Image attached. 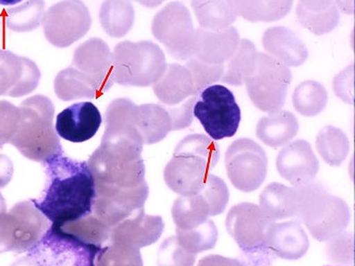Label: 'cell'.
<instances>
[{"label": "cell", "mask_w": 355, "mask_h": 266, "mask_svg": "<svg viewBox=\"0 0 355 266\" xmlns=\"http://www.w3.org/2000/svg\"><path fill=\"white\" fill-rule=\"evenodd\" d=\"M43 168L44 190L31 202L51 225L62 228L92 215L96 186L88 162L59 152L45 159Z\"/></svg>", "instance_id": "obj_1"}, {"label": "cell", "mask_w": 355, "mask_h": 266, "mask_svg": "<svg viewBox=\"0 0 355 266\" xmlns=\"http://www.w3.org/2000/svg\"><path fill=\"white\" fill-rule=\"evenodd\" d=\"M219 159V146L215 141L204 134H189L178 143L166 164L164 181L180 196L196 195Z\"/></svg>", "instance_id": "obj_2"}, {"label": "cell", "mask_w": 355, "mask_h": 266, "mask_svg": "<svg viewBox=\"0 0 355 266\" xmlns=\"http://www.w3.org/2000/svg\"><path fill=\"white\" fill-rule=\"evenodd\" d=\"M297 218L317 241L328 242L346 230L350 223L348 204L331 195L322 184L309 182L295 186Z\"/></svg>", "instance_id": "obj_3"}, {"label": "cell", "mask_w": 355, "mask_h": 266, "mask_svg": "<svg viewBox=\"0 0 355 266\" xmlns=\"http://www.w3.org/2000/svg\"><path fill=\"white\" fill-rule=\"evenodd\" d=\"M103 248L51 225L41 239L26 251V257L12 266H97V257Z\"/></svg>", "instance_id": "obj_4"}, {"label": "cell", "mask_w": 355, "mask_h": 266, "mask_svg": "<svg viewBox=\"0 0 355 266\" xmlns=\"http://www.w3.org/2000/svg\"><path fill=\"white\" fill-rule=\"evenodd\" d=\"M193 116L214 141L232 138L241 122V110L230 89L212 85L196 95Z\"/></svg>", "instance_id": "obj_5"}, {"label": "cell", "mask_w": 355, "mask_h": 266, "mask_svg": "<svg viewBox=\"0 0 355 266\" xmlns=\"http://www.w3.org/2000/svg\"><path fill=\"white\" fill-rule=\"evenodd\" d=\"M291 80L288 66L268 53H259L257 69L245 85L254 106L269 114L283 108Z\"/></svg>", "instance_id": "obj_6"}, {"label": "cell", "mask_w": 355, "mask_h": 266, "mask_svg": "<svg viewBox=\"0 0 355 266\" xmlns=\"http://www.w3.org/2000/svg\"><path fill=\"white\" fill-rule=\"evenodd\" d=\"M153 35L178 60H189L194 55L196 29L191 14L180 1H172L160 10L153 21Z\"/></svg>", "instance_id": "obj_7"}, {"label": "cell", "mask_w": 355, "mask_h": 266, "mask_svg": "<svg viewBox=\"0 0 355 266\" xmlns=\"http://www.w3.org/2000/svg\"><path fill=\"white\" fill-rule=\"evenodd\" d=\"M225 168L230 181L237 190L251 193L266 180L268 157L261 145L251 139H239L225 152Z\"/></svg>", "instance_id": "obj_8"}, {"label": "cell", "mask_w": 355, "mask_h": 266, "mask_svg": "<svg viewBox=\"0 0 355 266\" xmlns=\"http://www.w3.org/2000/svg\"><path fill=\"white\" fill-rule=\"evenodd\" d=\"M46 220L29 202L15 204L10 213H0V253H26L49 229Z\"/></svg>", "instance_id": "obj_9"}, {"label": "cell", "mask_w": 355, "mask_h": 266, "mask_svg": "<svg viewBox=\"0 0 355 266\" xmlns=\"http://www.w3.org/2000/svg\"><path fill=\"white\" fill-rule=\"evenodd\" d=\"M121 79L125 85H148L157 82L166 69L164 51L152 42L126 43L121 47Z\"/></svg>", "instance_id": "obj_10"}, {"label": "cell", "mask_w": 355, "mask_h": 266, "mask_svg": "<svg viewBox=\"0 0 355 266\" xmlns=\"http://www.w3.org/2000/svg\"><path fill=\"white\" fill-rule=\"evenodd\" d=\"M273 223L263 213L259 206L251 202L234 206L225 222L230 236L247 255L266 249V236Z\"/></svg>", "instance_id": "obj_11"}, {"label": "cell", "mask_w": 355, "mask_h": 266, "mask_svg": "<svg viewBox=\"0 0 355 266\" xmlns=\"http://www.w3.org/2000/svg\"><path fill=\"white\" fill-rule=\"evenodd\" d=\"M277 168L284 179L293 186L314 181L319 172V160L311 144L297 140L285 145L277 159Z\"/></svg>", "instance_id": "obj_12"}, {"label": "cell", "mask_w": 355, "mask_h": 266, "mask_svg": "<svg viewBox=\"0 0 355 266\" xmlns=\"http://www.w3.org/2000/svg\"><path fill=\"white\" fill-rule=\"evenodd\" d=\"M103 118L94 103H78L59 113L55 131L65 141L83 143L91 140L99 130Z\"/></svg>", "instance_id": "obj_13"}, {"label": "cell", "mask_w": 355, "mask_h": 266, "mask_svg": "<svg viewBox=\"0 0 355 266\" xmlns=\"http://www.w3.org/2000/svg\"><path fill=\"white\" fill-rule=\"evenodd\" d=\"M164 229L162 216L148 215L144 208L114 226L111 229L110 240L112 244L142 248L156 243Z\"/></svg>", "instance_id": "obj_14"}, {"label": "cell", "mask_w": 355, "mask_h": 266, "mask_svg": "<svg viewBox=\"0 0 355 266\" xmlns=\"http://www.w3.org/2000/svg\"><path fill=\"white\" fill-rule=\"evenodd\" d=\"M265 247L281 259L299 260L309 250V236L299 220L273 223L266 236Z\"/></svg>", "instance_id": "obj_15"}, {"label": "cell", "mask_w": 355, "mask_h": 266, "mask_svg": "<svg viewBox=\"0 0 355 266\" xmlns=\"http://www.w3.org/2000/svg\"><path fill=\"white\" fill-rule=\"evenodd\" d=\"M239 33L234 26L208 30L198 28L193 57L209 64H225L239 44Z\"/></svg>", "instance_id": "obj_16"}, {"label": "cell", "mask_w": 355, "mask_h": 266, "mask_svg": "<svg viewBox=\"0 0 355 266\" xmlns=\"http://www.w3.org/2000/svg\"><path fill=\"white\" fill-rule=\"evenodd\" d=\"M261 42L268 55L286 66H300L309 59V49L289 28H269L263 33Z\"/></svg>", "instance_id": "obj_17"}, {"label": "cell", "mask_w": 355, "mask_h": 266, "mask_svg": "<svg viewBox=\"0 0 355 266\" xmlns=\"http://www.w3.org/2000/svg\"><path fill=\"white\" fill-rule=\"evenodd\" d=\"M157 98L166 106H178L194 96V85L191 73L187 67L172 63L166 64L162 78L154 85Z\"/></svg>", "instance_id": "obj_18"}, {"label": "cell", "mask_w": 355, "mask_h": 266, "mask_svg": "<svg viewBox=\"0 0 355 266\" xmlns=\"http://www.w3.org/2000/svg\"><path fill=\"white\" fill-rule=\"evenodd\" d=\"M299 122L289 111L279 110L261 117L257 126V136L272 148L285 146L297 134Z\"/></svg>", "instance_id": "obj_19"}, {"label": "cell", "mask_w": 355, "mask_h": 266, "mask_svg": "<svg viewBox=\"0 0 355 266\" xmlns=\"http://www.w3.org/2000/svg\"><path fill=\"white\" fill-rule=\"evenodd\" d=\"M259 208L272 222L297 218V194L295 188L273 182L263 188Z\"/></svg>", "instance_id": "obj_20"}, {"label": "cell", "mask_w": 355, "mask_h": 266, "mask_svg": "<svg viewBox=\"0 0 355 266\" xmlns=\"http://www.w3.org/2000/svg\"><path fill=\"white\" fill-rule=\"evenodd\" d=\"M257 57L259 53L253 42L247 39H240L235 53L224 64L221 80L234 87L245 85L257 69Z\"/></svg>", "instance_id": "obj_21"}, {"label": "cell", "mask_w": 355, "mask_h": 266, "mask_svg": "<svg viewBox=\"0 0 355 266\" xmlns=\"http://www.w3.org/2000/svg\"><path fill=\"white\" fill-rule=\"evenodd\" d=\"M137 128L144 144H155L164 140L172 131L171 117L168 110L159 105H144L138 107Z\"/></svg>", "instance_id": "obj_22"}, {"label": "cell", "mask_w": 355, "mask_h": 266, "mask_svg": "<svg viewBox=\"0 0 355 266\" xmlns=\"http://www.w3.org/2000/svg\"><path fill=\"white\" fill-rule=\"evenodd\" d=\"M191 7L200 27L208 30L230 27L237 19L229 0H192Z\"/></svg>", "instance_id": "obj_23"}, {"label": "cell", "mask_w": 355, "mask_h": 266, "mask_svg": "<svg viewBox=\"0 0 355 266\" xmlns=\"http://www.w3.org/2000/svg\"><path fill=\"white\" fill-rule=\"evenodd\" d=\"M209 216V206L201 194L180 196L172 206V218L178 229H193L207 222Z\"/></svg>", "instance_id": "obj_24"}, {"label": "cell", "mask_w": 355, "mask_h": 266, "mask_svg": "<svg viewBox=\"0 0 355 266\" xmlns=\"http://www.w3.org/2000/svg\"><path fill=\"white\" fill-rule=\"evenodd\" d=\"M316 148L325 163L340 166L350 152V143L342 129L327 126L319 131Z\"/></svg>", "instance_id": "obj_25"}, {"label": "cell", "mask_w": 355, "mask_h": 266, "mask_svg": "<svg viewBox=\"0 0 355 266\" xmlns=\"http://www.w3.org/2000/svg\"><path fill=\"white\" fill-rule=\"evenodd\" d=\"M329 94L321 83L306 80L295 87L293 103L297 113L313 117L320 114L328 105Z\"/></svg>", "instance_id": "obj_26"}, {"label": "cell", "mask_w": 355, "mask_h": 266, "mask_svg": "<svg viewBox=\"0 0 355 266\" xmlns=\"http://www.w3.org/2000/svg\"><path fill=\"white\" fill-rule=\"evenodd\" d=\"M175 236L182 248L196 255L217 245L218 228L211 220H208L193 229L180 230L176 228Z\"/></svg>", "instance_id": "obj_27"}, {"label": "cell", "mask_w": 355, "mask_h": 266, "mask_svg": "<svg viewBox=\"0 0 355 266\" xmlns=\"http://www.w3.org/2000/svg\"><path fill=\"white\" fill-rule=\"evenodd\" d=\"M297 17L301 25L315 35L330 33L340 21V14L335 3L322 11H311L297 3Z\"/></svg>", "instance_id": "obj_28"}, {"label": "cell", "mask_w": 355, "mask_h": 266, "mask_svg": "<svg viewBox=\"0 0 355 266\" xmlns=\"http://www.w3.org/2000/svg\"><path fill=\"white\" fill-rule=\"evenodd\" d=\"M97 266H144L139 248L112 244L103 248L96 260Z\"/></svg>", "instance_id": "obj_29"}, {"label": "cell", "mask_w": 355, "mask_h": 266, "mask_svg": "<svg viewBox=\"0 0 355 266\" xmlns=\"http://www.w3.org/2000/svg\"><path fill=\"white\" fill-rule=\"evenodd\" d=\"M191 73L194 85V96L206 87L221 80L224 71V64H209L192 57L186 64Z\"/></svg>", "instance_id": "obj_30"}, {"label": "cell", "mask_w": 355, "mask_h": 266, "mask_svg": "<svg viewBox=\"0 0 355 266\" xmlns=\"http://www.w3.org/2000/svg\"><path fill=\"white\" fill-rule=\"evenodd\" d=\"M207 202L210 216L223 213L229 204L230 192L225 182L218 176L210 174L200 193Z\"/></svg>", "instance_id": "obj_31"}, {"label": "cell", "mask_w": 355, "mask_h": 266, "mask_svg": "<svg viewBox=\"0 0 355 266\" xmlns=\"http://www.w3.org/2000/svg\"><path fill=\"white\" fill-rule=\"evenodd\" d=\"M196 255L182 248L176 236H170L158 250V266H194Z\"/></svg>", "instance_id": "obj_32"}, {"label": "cell", "mask_w": 355, "mask_h": 266, "mask_svg": "<svg viewBox=\"0 0 355 266\" xmlns=\"http://www.w3.org/2000/svg\"><path fill=\"white\" fill-rule=\"evenodd\" d=\"M327 254L331 261L336 263H351L353 262V236L343 233L328 241Z\"/></svg>", "instance_id": "obj_33"}, {"label": "cell", "mask_w": 355, "mask_h": 266, "mask_svg": "<svg viewBox=\"0 0 355 266\" xmlns=\"http://www.w3.org/2000/svg\"><path fill=\"white\" fill-rule=\"evenodd\" d=\"M335 94L345 103H354V64L349 65L346 69L335 77L333 80Z\"/></svg>", "instance_id": "obj_34"}, {"label": "cell", "mask_w": 355, "mask_h": 266, "mask_svg": "<svg viewBox=\"0 0 355 266\" xmlns=\"http://www.w3.org/2000/svg\"><path fill=\"white\" fill-rule=\"evenodd\" d=\"M196 96L188 98L184 103L178 105V107L166 109L171 117L172 131L182 130L188 128L193 121V105Z\"/></svg>", "instance_id": "obj_35"}, {"label": "cell", "mask_w": 355, "mask_h": 266, "mask_svg": "<svg viewBox=\"0 0 355 266\" xmlns=\"http://www.w3.org/2000/svg\"><path fill=\"white\" fill-rule=\"evenodd\" d=\"M237 17L251 23H259L263 15V0H229Z\"/></svg>", "instance_id": "obj_36"}, {"label": "cell", "mask_w": 355, "mask_h": 266, "mask_svg": "<svg viewBox=\"0 0 355 266\" xmlns=\"http://www.w3.org/2000/svg\"><path fill=\"white\" fill-rule=\"evenodd\" d=\"M293 6V0H263L261 21L272 23L281 21L288 15Z\"/></svg>", "instance_id": "obj_37"}, {"label": "cell", "mask_w": 355, "mask_h": 266, "mask_svg": "<svg viewBox=\"0 0 355 266\" xmlns=\"http://www.w3.org/2000/svg\"><path fill=\"white\" fill-rule=\"evenodd\" d=\"M198 266H245V264L237 259H232V258L219 255H210L202 258L198 262Z\"/></svg>", "instance_id": "obj_38"}, {"label": "cell", "mask_w": 355, "mask_h": 266, "mask_svg": "<svg viewBox=\"0 0 355 266\" xmlns=\"http://www.w3.org/2000/svg\"><path fill=\"white\" fill-rule=\"evenodd\" d=\"M299 3L311 11H322L334 3V0H299Z\"/></svg>", "instance_id": "obj_39"}, {"label": "cell", "mask_w": 355, "mask_h": 266, "mask_svg": "<svg viewBox=\"0 0 355 266\" xmlns=\"http://www.w3.org/2000/svg\"><path fill=\"white\" fill-rule=\"evenodd\" d=\"M337 9L344 12L345 14L353 15L354 14V0H334Z\"/></svg>", "instance_id": "obj_40"}, {"label": "cell", "mask_w": 355, "mask_h": 266, "mask_svg": "<svg viewBox=\"0 0 355 266\" xmlns=\"http://www.w3.org/2000/svg\"><path fill=\"white\" fill-rule=\"evenodd\" d=\"M139 1H140L141 3H144L146 7L155 8L162 5L166 0H139Z\"/></svg>", "instance_id": "obj_41"}, {"label": "cell", "mask_w": 355, "mask_h": 266, "mask_svg": "<svg viewBox=\"0 0 355 266\" xmlns=\"http://www.w3.org/2000/svg\"><path fill=\"white\" fill-rule=\"evenodd\" d=\"M21 0H0V5L1 6H13L17 3H21Z\"/></svg>", "instance_id": "obj_42"}, {"label": "cell", "mask_w": 355, "mask_h": 266, "mask_svg": "<svg viewBox=\"0 0 355 266\" xmlns=\"http://www.w3.org/2000/svg\"><path fill=\"white\" fill-rule=\"evenodd\" d=\"M3 212H6L5 200H3V196L0 195V213H3Z\"/></svg>", "instance_id": "obj_43"}]
</instances>
